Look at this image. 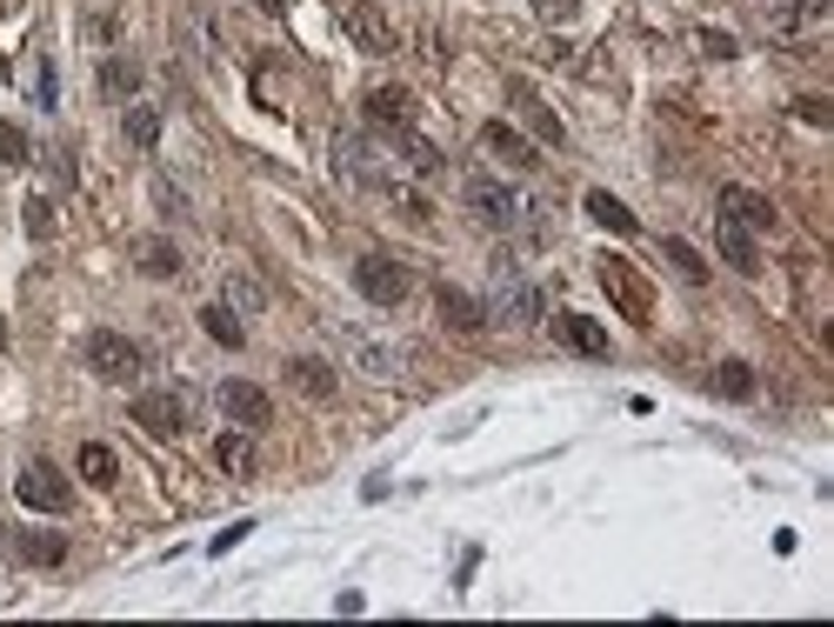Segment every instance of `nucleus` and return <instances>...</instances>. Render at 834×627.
Segmentation results:
<instances>
[{
  "label": "nucleus",
  "instance_id": "obj_26",
  "mask_svg": "<svg viewBox=\"0 0 834 627\" xmlns=\"http://www.w3.org/2000/svg\"><path fill=\"white\" fill-rule=\"evenodd\" d=\"M661 254H668V267H675L681 281H695V287L708 281V261H701V254H695V247H688L681 234H668V241H661Z\"/></svg>",
  "mask_w": 834,
  "mask_h": 627
},
{
  "label": "nucleus",
  "instance_id": "obj_36",
  "mask_svg": "<svg viewBox=\"0 0 834 627\" xmlns=\"http://www.w3.org/2000/svg\"><path fill=\"white\" fill-rule=\"evenodd\" d=\"M575 7H581V0H534V13H541L548 27H561V20H575Z\"/></svg>",
  "mask_w": 834,
  "mask_h": 627
},
{
  "label": "nucleus",
  "instance_id": "obj_2",
  "mask_svg": "<svg viewBox=\"0 0 834 627\" xmlns=\"http://www.w3.org/2000/svg\"><path fill=\"white\" fill-rule=\"evenodd\" d=\"M354 287H361L374 307H401L408 287H414V274H408L401 261H387V254H361V261H354Z\"/></svg>",
  "mask_w": 834,
  "mask_h": 627
},
{
  "label": "nucleus",
  "instance_id": "obj_14",
  "mask_svg": "<svg viewBox=\"0 0 834 627\" xmlns=\"http://www.w3.org/2000/svg\"><path fill=\"white\" fill-rule=\"evenodd\" d=\"M555 334H561V347H575V354H588V361H608V327H601V321H588V314H561Z\"/></svg>",
  "mask_w": 834,
  "mask_h": 627
},
{
  "label": "nucleus",
  "instance_id": "obj_23",
  "mask_svg": "<svg viewBox=\"0 0 834 627\" xmlns=\"http://www.w3.org/2000/svg\"><path fill=\"white\" fill-rule=\"evenodd\" d=\"M227 307H234V314H261V307H267V287H261V274L234 267V274H227Z\"/></svg>",
  "mask_w": 834,
  "mask_h": 627
},
{
  "label": "nucleus",
  "instance_id": "obj_37",
  "mask_svg": "<svg viewBox=\"0 0 834 627\" xmlns=\"http://www.w3.org/2000/svg\"><path fill=\"white\" fill-rule=\"evenodd\" d=\"M394 200H401V214H408V221H434V207H428V200H421V194H408V187H401V194H394Z\"/></svg>",
  "mask_w": 834,
  "mask_h": 627
},
{
  "label": "nucleus",
  "instance_id": "obj_1",
  "mask_svg": "<svg viewBox=\"0 0 834 627\" xmlns=\"http://www.w3.org/2000/svg\"><path fill=\"white\" fill-rule=\"evenodd\" d=\"M140 368H147L140 341H127V334H114V327H94V334H87V374H100V381H134Z\"/></svg>",
  "mask_w": 834,
  "mask_h": 627
},
{
  "label": "nucleus",
  "instance_id": "obj_5",
  "mask_svg": "<svg viewBox=\"0 0 834 627\" xmlns=\"http://www.w3.org/2000/svg\"><path fill=\"white\" fill-rule=\"evenodd\" d=\"M341 33H347L361 53H394V40H401L394 20H387L374 0H347V7H341Z\"/></svg>",
  "mask_w": 834,
  "mask_h": 627
},
{
  "label": "nucleus",
  "instance_id": "obj_31",
  "mask_svg": "<svg viewBox=\"0 0 834 627\" xmlns=\"http://www.w3.org/2000/svg\"><path fill=\"white\" fill-rule=\"evenodd\" d=\"M27 234H33V241H53V200H47V194L27 200Z\"/></svg>",
  "mask_w": 834,
  "mask_h": 627
},
{
  "label": "nucleus",
  "instance_id": "obj_38",
  "mask_svg": "<svg viewBox=\"0 0 834 627\" xmlns=\"http://www.w3.org/2000/svg\"><path fill=\"white\" fill-rule=\"evenodd\" d=\"M828 7H834V0H802V7H795V20H828Z\"/></svg>",
  "mask_w": 834,
  "mask_h": 627
},
{
  "label": "nucleus",
  "instance_id": "obj_15",
  "mask_svg": "<svg viewBox=\"0 0 834 627\" xmlns=\"http://www.w3.org/2000/svg\"><path fill=\"white\" fill-rule=\"evenodd\" d=\"M134 261H140L147 281H174V274H180V247H174L167 234H140V241H134Z\"/></svg>",
  "mask_w": 834,
  "mask_h": 627
},
{
  "label": "nucleus",
  "instance_id": "obj_29",
  "mask_svg": "<svg viewBox=\"0 0 834 627\" xmlns=\"http://www.w3.org/2000/svg\"><path fill=\"white\" fill-rule=\"evenodd\" d=\"M214 461H220L227 474H254V441H247V434H220V441H214Z\"/></svg>",
  "mask_w": 834,
  "mask_h": 627
},
{
  "label": "nucleus",
  "instance_id": "obj_4",
  "mask_svg": "<svg viewBox=\"0 0 834 627\" xmlns=\"http://www.w3.org/2000/svg\"><path fill=\"white\" fill-rule=\"evenodd\" d=\"M134 428H147L154 441L187 434V394H174V388H147V394H134Z\"/></svg>",
  "mask_w": 834,
  "mask_h": 627
},
{
  "label": "nucleus",
  "instance_id": "obj_28",
  "mask_svg": "<svg viewBox=\"0 0 834 627\" xmlns=\"http://www.w3.org/2000/svg\"><path fill=\"white\" fill-rule=\"evenodd\" d=\"M715 394L748 401V394H755V368H748V361H722V368H715Z\"/></svg>",
  "mask_w": 834,
  "mask_h": 627
},
{
  "label": "nucleus",
  "instance_id": "obj_30",
  "mask_svg": "<svg viewBox=\"0 0 834 627\" xmlns=\"http://www.w3.org/2000/svg\"><path fill=\"white\" fill-rule=\"evenodd\" d=\"M120 127H127V140H134V147H154V140H160V114H154V107H140V100L120 114Z\"/></svg>",
  "mask_w": 834,
  "mask_h": 627
},
{
  "label": "nucleus",
  "instance_id": "obj_11",
  "mask_svg": "<svg viewBox=\"0 0 834 627\" xmlns=\"http://www.w3.org/2000/svg\"><path fill=\"white\" fill-rule=\"evenodd\" d=\"M214 401H220V414H227L234 428H267V421H274V401H267L254 381H220Z\"/></svg>",
  "mask_w": 834,
  "mask_h": 627
},
{
  "label": "nucleus",
  "instance_id": "obj_27",
  "mask_svg": "<svg viewBox=\"0 0 834 627\" xmlns=\"http://www.w3.org/2000/svg\"><path fill=\"white\" fill-rule=\"evenodd\" d=\"M354 361H361L367 374H381V381H401V368H408V354H401V347H374V341H361V347H354Z\"/></svg>",
  "mask_w": 834,
  "mask_h": 627
},
{
  "label": "nucleus",
  "instance_id": "obj_12",
  "mask_svg": "<svg viewBox=\"0 0 834 627\" xmlns=\"http://www.w3.org/2000/svg\"><path fill=\"white\" fill-rule=\"evenodd\" d=\"M481 147H488V154H501V160H508L514 174H534V167H541L534 140H528V134H514L508 120H488V127H481Z\"/></svg>",
  "mask_w": 834,
  "mask_h": 627
},
{
  "label": "nucleus",
  "instance_id": "obj_24",
  "mask_svg": "<svg viewBox=\"0 0 834 627\" xmlns=\"http://www.w3.org/2000/svg\"><path fill=\"white\" fill-rule=\"evenodd\" d=\"M80 481H94V488H114V481H120V461H114L107 441H87V448H80Z\"/></svg>",
  "mask_w": 834,
  "mask_h": 627
},
{
  "label": "nucleus",
  "instance_id": "obj_35",
  "mask_svg": "<svg viewBox=\"0 0 834 627\" xmlns=\"http://www.w3.org/2000/svg\"><path fill=\"white\" fill-rule=\"evenodd\" d=\"M247 535H254V521H234V528H220V535H214L207 548H214V555H227V548H241Z\"/></svg>",
  "mask_w": 834,
  "mask_h": 627
},
{
  "label": "nucleus",
  "instance_id": "obj_34",
  "mask_svg": "<svg viewBox=\"0 0 834 627\" xmlns=\"http://www.w3.org/2000/svg\"><path fill=\"white\" fill-rule=\"evenodd\" d=\"M27 154H33V147H27V134H20L13 120H0V160H13V167H20Z\"/></svg>",
  "mask_w": 834,
  "mask_h": 627
},
{
  "label": "nucleus",
  "instance_id": "obj_20",
  "mask_svg": "<svg viewBox=\"0 0 834 627\" xmlns=\"http://www.w3.org/2000/svg\"><path fill=\"white\" fill-rule=\"evenodd\" d=\"M394 147L408 154V167H414V174H441V167H448V160H441V147H434L428 134H414V120H408V127H394Z\"/></svg>",
  "mask_w": 834,
  "mask_h": 627
},
{
  "label": "nucleus",
  "instance_id": "obj_9",
  "mask_svg": "<svg viewBox=\"0 0 834 627\" xmlns=\"http://www.w3.org/2000/svg\"><path fill=\"white\" fill-rule=\"evenodd\" d=\"M715 207H722V221H735V227H748V234H768L782 214H775V200L768 194H755V187H742V180H728L722 194H715Z\"/></svg>",
  "mask_w": 834,
  "mask_h": 627
},
{
  "label": "nucleus",
  "instance_id": "obj_6",
  "mask_svg": "<svg viewBox=\"0 0 834 627\" xmlns=\"http://www.w3.org/2000/svg\"><path fill=\"white\" fill-rule=\"evenodd\" d=\"M601 287L615 294V307H621L635 327H648V314H655V294H648V281H641V274H635L621 254H608V261H601Z\"/></svg>",
  "mask_w": 834,
  "mask_h": 627
},
{
  "label": "nucleus",
  "instance_id": "obj_18",
  "mask_svg": "<svg viewBox=\"0 0 834 627\" xmlns=\"http://www.w3.org/2000/svg\"><path fill=\"white\" fill-rule=\"evenodd\" d=\"M287 381H294L307 401H334V394H341L334 368H327V361H314V354H307V361H287Z\"/></svg>",
  "mask_w": 834,
  "mask_h": 627
},
{
  "label": "nucleus",
  "instance_id": "obj_22",
  "mask_svg": "<svg viewBox=\"0 0 834 627\" xmlns=\"http://www.w3.org/2000/svg\"><path fill=\"white\" fill-rule=\"evenodd\" d=\"M588 214H595L608 234H635V227H641V221H635V214H628V207H621L608 187H588Z\"/></svg>",
  "mask_w": 834,
  "mask_h": 627
},
{
  "label": "nucleus",
  "instance_id": "obj_16",
  "mask_svg": "<svg viewBox=\"0 0 834 627\" xmlns=\"http://www.w3.org/2000/svg\"><path fill=\"white\" fill-rule=\"evenodd\" d=\"M514 107H521V120L534 127V140H555V147L568 140V127L555 120V107H541V94H534L528 80H514Z\"/></svg>",
  "mask_w": 834,
  "mask_h": 627
},
{
  "label": "nucleus",
  "instance_id": "obj_21",
  "mask_svg": "<svg viewBox=\"0 0 834 627\" xmlns=\"http://www.w3.org/2000/svg\"><path fill=\"white\" fill-rule=\"evenodd\" d=\"M200 327H207V341H220V347H247V327H241V314H234L227 301L200 307Z\"/></svg>",
  "mask_w": 834,
  "mask_h": 627
},
{
  "label": "nucleus",
  "instance_id": "obj_17",
  "mask_svg": "<svg viewBox=\"0 0 834 627\" xmlns=\"http://www.w3.org/2000/svg\"><path fill=\"white\" fill-rule=\"evenodd\" d=\"M715 241H722V261H728L735 274H762V247H755V234H748V227L722 221V227H715Z\"/></svg>",
  "mask_w": 834,
  "mask_h": 627
},
{
  "label": "nucleus",
  "instance_id": "obj_25",
  "mask_svg": "<svg viewBox=\"0 0 834 627\" xmlns=\"http://www.w3.org/2000/svg\"><path fill=\"white\" fill-rule=\"evenodd\" d=\"M100 87H107L114 100H127V94L140 87V67H134L127 53H107V60H100Z\"/></svg>",
  "mask_w": 834,
  "mask_h": 627
},
{
  "label": "nucleus",
  "instance_id": "obj_10",
  "mask_svg": "<svg viewBox=\"0 0 834 627\" xmlns=\"http://www.w3.org/2000/svg\"><path fill=\"white\" fill-rule=\"evenodd\" d=\"M0 555H13V561H27V568H60V561H67V535L7 528V535H0Z\"/></svg>",
  "mask_w": 834,
  "mask_h": 627
},
{
  "label": "nucleus",
  "instance_id": "obj_39",
  "mask_svg": "<svg viewBox=\"0 0 834 627\" xmlns=\"http://www.w3.org/2000/svg\"><path fill=\"white\" fill-rule=\"evenodd\" d=\"M0 347H7V321H0Z\"/></svg>",
  "mask_w": 834,
  "mask_h": 627
},
{
  "label": "nucleus",
  "instance_id": "obj_33",
  "mask_svg": "<svg viewBox=\"0 0 834 627\" xmlns=\"http://www.w3.org/2000/svg\"><path fill=\"white\" fill-rule=\"evenodd\" d=\"M701 53H708V60H735L742 47H735V33H722V27H701Z\"/></svg>",
  "mask_w": 834,
  "mask_h": 627
},
{
  "label": "nucleus",
  "instance_id": "obj_7",
  "mask_svg": "<svg viewBox=\"0 0 834 627\" xmlns=\"http://www.w3.org/2000/svg\"><path fill=\"white\" fill-rule=\"evenodd\" d=\"M494 274H501V294H494V307H488V321H508V327H534V321L548 314V301H541V287H528V281H514V267H508V261H501Z\"/></svg>",
  "mask_w": 834,
  "mask_h": 627
},
{
  "label": "nucleus",
  "instance_id": "obj_19",
  "mask_svg": "<svg viewBox=\"0 0 834 627\" xmlns=\"http://www.w3.org/2000/svg\"><path fill=\"white\" fill-rule=\"evenodd\" d=\"M367 114H374L381 127H408V120H414V94H408V87H367Z\"/></svg>",
  "mask_w": 834,
  "mask_h": 627
},
{
  "label": "nucleus",
  "instance_id": "obj_32",
  "mask_svg": "<svg viewBox=\"0 0 834 627\" xmlns=\"http://www.w3.org/2000/svg\"><path fill=\"white\" fill-rule=\"evenodd\" d=\"M795 107H802V120H808V127H834V100H828V94H802Z\"/></svg>",
  "mask_w": 834,
  "mask_h": 627
},
{
  "label": "nucleus",
  "instance_id": "obj_3",
  "mask_svg": "<svg viewBox=\"0 0 834 627\" xmlns=\"http://www.w3.org/2000/svg\"><path fill=\"white\" fill-rule=\"evenodd\" d=\"M13 494H20L27 508H40V515H67V508H73V481H67L53 461H27L20 481H13Z\"/></svg>",
  "mask_w": 834,
  "mask_h": 627
},
{
  "label": "nucleus",
  "instance_id": "obj_8",
  "mask_svg": "<svg viewBox=\"0 0 834 627\" xmlns=\"http://www.w3.org/2000/svg\"><path fill=\"white\" fill-rule=\"evenodd\" d=\"M461 200H468V214L488 221V227H514V221H521V200H514L508 180H488V174H481V180L461 187Z\"/></svg>",
  "mask_w": 834,
  "mask_h": 627
},
{
  "label": "nucleus",
  "instance_id": "obj_13",
  "mask_svg": "<svg viewBox=\"0 0 834 627\" xmlns=\"http://www.w3.org/2000/svg\"><path fill=\"white\" fill-rule=\"evenodd\" d=\"M434 307H441V321H448L454 334H481V327H488V301H474V294H461V287H441Z\"/></svg>",
  "mask_w": 834,
  "mask_h": 627
}]
</instances>
